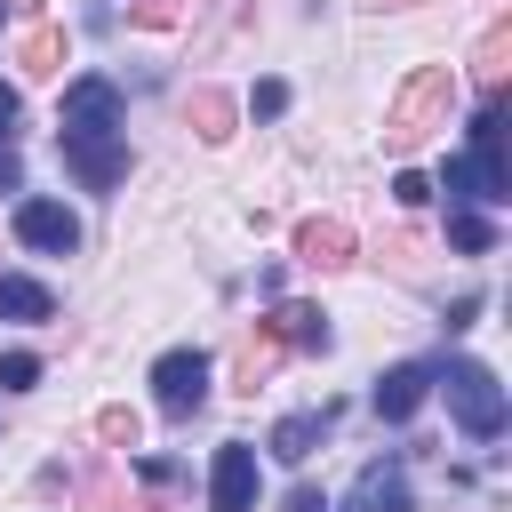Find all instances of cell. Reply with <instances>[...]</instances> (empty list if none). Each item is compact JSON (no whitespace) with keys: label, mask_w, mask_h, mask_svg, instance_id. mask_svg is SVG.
Masks as SVG:
<instances>
[{"label":"cell","mask_w":512,"mask_h":512,"mask_svg":"<svg viewBox=\"0 0 512 512\" xmlns=\"http://www.w3.org/2000/svg\"><path fill=\"white\" fill-rule=\"evenodd\" d=\"M448 96H456V72H448V64L408 72V88H400L392 112H384V144H392V152H416V144L448 120Z\"/></svg>","instance_id":"obj_1"},{"label":"cell","mask_w":512,"mask_h":512,"mask_svg":"<svg viewBox=\"0 0 512 512\" xmlns=\"http://www.w3.org/2000/svg\"><path fill=\"white\" fill-rule=\"evenodd\" d=\"M432 384H448V408H456V424H464L472 440H496V432H504V384H496L480 360H456V368L432 376Z\"/></svg>","instance_id":"obj_2"},{"label":"cell","mask_w":512,"mask_h":512,"mask_svg":"<svg viewBox=\"0 0 512 512\" xmlns=\"http://www.w3.org/2000/svg\"><path fill=\"white\" fill-rule=\"evenodd\" d=\"M56 136H120V88L112 80H72L64 88V112H56Z\"/></svg>","instance_id":"obj_3"},{"label":"cell","mask_w":512,"mask_h":512,"mask_svg":"<svg viewBox=\"0 0 512 512\" xmlns=\"http://www.w3.org/2000/svg\"><path fill=\"white\" fill-rule=\"evenodd\" d=\"M152 400L168 416H192L208 400V352H160L152 360Z\"/></svg>","instance_id":"obj_4"},{"label":"cell","mask_w":512,"mask_h":512,"mask_svg":"<svg viewBox=\"0 0 512 512\" xmlns=\"http://www.w3.org/2000/svg\"><path fill=\"white\" fill-rule=\"evenodd\" d=\"M208 512H256V448L224 440L208 464Z\"/></svg>","instance_id":"obj_5"},{"label":"cell","mask_w":512,"mask_h":512,"mask_svg":"<svg viewBox=\"0 0 512 512\" xmlns=\"http://www.w3.org/2000/svg\"><path fill=\"white\" fill-rule=\"evenodd\" d=\"M64 144V168L88 184V192H112L120 176H128V144L120 136H56Z\"/></svg>","instance_id":"obj_6"},{"label":"cell","mask_w":512,"mask_h":512,"mask_svg":"<svg viewBox=\"0 0 512 512\" xmlns=\"http://www.w3.org/2000/svg\"><path fill=\"white\" fill-rule=\"evenodd\" d=\"M16 240L40 248V256H72V248H80V216H72L64 200H24V208H16Z\"/></svg>","instance_id":"obj_7"},{"label":"cell","mask_w":512,"mask_h":512,"mask_svg":"<svg viewBox=\"0 0 512 512\" xmlns=\"http://www.w3.org/2000/svg\"><path fill=\"white\" fill-rule=\"evenodd\" d=\"M432 376H440V368H424V360L384 368V376H376V416H384V424H408V416L432 400Z\"/></svg>","instance_id":"obj_8"},{"label":"cell","mask_w":512,"mask_h":512,"mask_svg":"<svg viewBox=\"0 0 512 512\" xmlns=\"http://www.w3.org/2000/svg\"><path fill=\"white\" fill-rule=\"evenodd\" d=\"M296 256H304L312 272H344V264H352V224H344V216H304V224H296Z\"/></svg>","instance_id":"obj_9"},{"label":"cell","mask_w":512,"mask_h":512,"mask_svg":"<svg viewBox=\"0 0 512 512\" xmlns=\"http://www.w3.org/2000/svg\"><path fill=\"white\" fill-rule=\"evenodd\" d=\"M264 328L280 336V352H328V312L320 304H272Z\"/></svg>","instance_id":"obj_10"},{"label":"cell","mask_w":512,"mask_h":512,"mask_svg":"<svg viewBox=\"0 0 512 512\" xmlns=\"http://www.w3.org/2000/svg\"><path fill=\"white\" fill-rule=\"evenodd\" d=\"M352 512H408V472L400 464H368L352 480Z\"/></svg>","instance_id":"obj_11"},{"label":"cell","mask_w":512,"mask_h":512,"mask_svg":"<svg viewBox=\"0 0 512 512\" xmlns=\"http://www.w3.org/2000/svg\"><path fill=\"white\" fill-rule=\"evenodd\" d=\"M504 72H512V24H488L480 48H472V80H480V104L504 96Z\"/></svg>","instance_id":"obj_12"},{"label":"cell","mask_w":512,"mask_h":512,"mask_svg":"<svg viewBox=\"0 0 512 512\" xmlns=\"http://www.w3.org/2000/svg\"><path fill=\"white\" fill-rule=\"evenodd\" d=\"M328 416H336V408H320V416H280V424H272V456H280V464H304V456L320 448Z\"/></svg>","instance_id":"obj_13"},{"label":"cell","mask_w":512,"mask_h":512,"mask_svg":"<svg viewBox=\"0 0 512 512\" xmlns=\"http://www.w3.org/2000/svg\"><path fill=\"white\" fill-rule=\"evenodd\" d=\"M0 320H56V296L24 272H0Z\"/></svg>","instance_id":"obj_14"},{"label":"cell","mask_w":512,"mask_h":512,"mask_svg":"<svg viewBox=\"0 0 512 512\" xmlns=\"http://www.w3.org/2000/svg\"><path fill=\"white\" fill-rule=\"evenodd\" d=\"M16 64H24L32 80H56V72H64V32H56V24H32V32L16 40Z\"/></svg>","instance_id":"obj_15"},{"label":"cell","mask_w":512,"mask_h":512,"mask_svg":"<svg viewBox=\"0 0 512 512\" xmlns=\"http://www.w3.org/2000/svg\"><path fill=\"white\" fill-rule=\"evenodd\" d=\"M184 120H192L208 144H224V136H232V96H224V88H192V96H184Z\"/></svg>","instance_id":"obj_16"},{"label":"cell","mask_w":512,"mask_h":512,"mask_svg":"<svg viewBox=\"0 0 512 512\" xmlns=\"http://www.w3.org/2000/svg\"><path fill=\"white\" fill-rule=\"evenodd\" d=\"M272 368H280V336H272V328H256V336L240 344V392L256 400V384H264Z\"/></svg>","instance_id":"obj_17"},{"label":"cell","mask_w":512,"mask_h":512,"mask_svg":"<svg viewBox=\"0 0 512 512\" xmlns=\"http://www.w3.org/2000/svg\"><path fill=\"white\" fill-rule=\"evenodd\" d=\"M448 240H456L464 256H488V248H496V224H488L480 208H448Z\"/></svg>","instance_id":"obj_18"},{"label":"cell","mask_w":512,"mask_h":512,"mask_svg":"<svg viewBox=\"0 0 512 512\" xmlns=\"http://www.w3.org/2000/svg\"><path fill=\"white\" fill-rule=\"evenodd\" d=\"M40 384V360L32 352H0V392H32Z\"/></svg>","instance_id":"obj_19"},{"label":"cell","mask_w":512,"mask_h":512,"mask_svg":"<svg viewBox=\"0 0 512 512\" xmlns=\"http://www.w3.org/2000/svg\"><path fill=\"white\" fill-rule=\"evenodd\" d=\"M248 112H256V120H280V112H288V80H256V88H248Z\"/></svg>","instance_id":"obj_20"},{"label":"cell","mask_w":512,"mask_h":512,"mask_svg":"<svg viewBox=\"0 0 512 512\" xmlns=\"http://www.w3.org/2000/svg\"><path fill=\"white\" fill-rule=\"evenodd\" d=\"M392 200H400V208H424V200H432V176L400 168V176H392Z\"/></svg>","instance_id":"obj_21"},{"label":"cell","mask_w":512,"mask_h":512,"mask_svg":"<svg viewBox=\"0 0 512 512\" xmlns=\"http://www.w3.org/2000/svg\"><path fill=\"white\" fill-rule=\"evenodd\" d=\"M96 432H104L112 448H136V416H128V408H104V416H96Z\"/></svg>","instance_id":"obj_22"},{"label":"cell","mask_w":512,"mask_h":512,"mask_svg":"<svg viewBox=\"0 0 512 512\" xmlns=\"http://www.w3.org/2000/svg\"><path fill=\"white\" fill-rule=\"evenodd\" d=\"M16 120H24V96H16V88H8V80H0V144H8V136H16Z\"/></svg>","instance_id":"obj_23"},{"label":"cell","mask_w":512,"mask_h":512,"mask_svg":"<svg viewBox=\"0 0 512 512\" xmlns=\"http://www.w3.org/2000/svg\"><path fill=\"white\" fill-rule=\"evenodd\" d=\"M16 184H24V160H16L8 144H0V192H16Z\"/></svg>","instance_id":"obj_24"},{"label":"cell","mask_w":512,"mask_h":512,"mask_svg":"<svg viewBox=\"0 0 512 512\" xmlns=\"http://www.w3.org/2000/svg\"><path fill=\"white\" fill-rule=\"evenodd\" d=\"M288 512H328V496H320V488H296V496H288Z\"/></svg>","instance_id":"obj_25"},{"label":"cell","mask_w":512,"mask_h":512,"mask_svg":"<svg viewBox=\"0 0 512 512\" xmlns=\"http://www.w3.org/2000/svg\"><path fill=\"white\" fill-rule=\"evenodd\" d=\"M8 8H32V0H8Z\"/></svg>","instance_id":"obj_26"},{"label":"cell","mask_w":512,"mask_h":512,"mask_svg":"<svg viewBox=\"0 0 512 512\" xmlns=\"http://www.w3.org/2000/svg\"><path fill=\"white\" fill-rule=\"evenodd\" d=\"M0 8H8V0H0Z\"/></svg>","instance_id":"obj_27"}]
</instances>
